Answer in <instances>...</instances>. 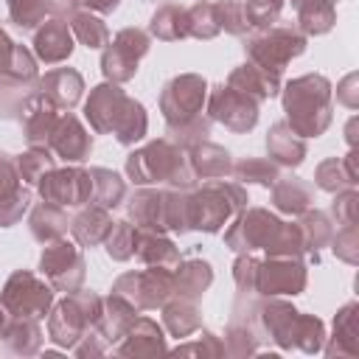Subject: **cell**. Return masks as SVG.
<instances>
[{
  "instance_id": "obj_34",
  "label": "cell",
  "mask_w": 359,
  "mask_h": 359,
  "mask_svg": "<svg viewBox=\"0 0 359 359\" xmlns=\"http://www.w3.org/2000/svg\"><path fill=\"white\" fill-rule=\"evenodd\" d=\"M151 34L160 39H180L188 36V14L180 6H163L154 17H151Z\"/></svg>"
},
{
  "instance_id": "obj_45",
  "label": "cell",
  "mask_w": 359,
  "mask_h": 359,
  "mask_svg": "<svg viewBox=\"0 0 359 359\" xmlns=\"http://www.w3.org/2000/svg\"><path fill=\"white\" fill-rule=\"evenodd\" d=\"M353 311H356V306H345V309L337 314V323H334V337H339V342H345V353H348V356L356 353V325H353Z\"/></svg>"
},
{
  "instance_id": "obj_17",
  "label": "cell",
  "mask_w": 359,
  "mask_h": 359,
  "mask_svg": "<svg viewBox=\"0 0 359 359\" xmlns=\"http://www.w3.org/2000/svg\"><path fill=\"white\" fill-rule=\"evenodd\" d=\"M123 342L115 348L123 356H149V353H160L165 351V339L163 331L154 320L149 317H135V323L126 328V334L121 337Z\"/></svg>"
},
{
  "instance_id": "obj_47",
  "label": "cell",
  "mask_w": 359,
  "mask_h": 359,
  "mask_svg": "<svg viewBox=\"0 0 359 359\" xmlns=\"http://www.w3.org/2000/svg\"><path fill=\"white\" fill-rule=\"evenodd\" d=\"M255 272H258V261L250 255H241L236 261V283L241 292H255Z\"/></svg>"
},
{
  "instance_id": "obj_48",
  "label": "cell",
  "mask_w": 359,
  "mask_h": 359,
  "mask_svg": "<svg viewBox=\"0 0 359 359\" xmlns=\"http://www.w3.org/2000/svg\"><path fill=\"white\" fill-rule=\"evenodd\" d=\"M334 213H337V219L342 222V227H345V224H356V191L342 194V196L334 202Z\"/></svg>"
},
{
  "instance_id": "obj_16",
  "label": "cell",
  "mask_w": 359,
  "mask_h": 359,
  "mask_svg": "<svg viewBox=\"0 0 359 359\" xmlns=\"http://www.w3.org/2000/svg\"><path fill=\"white\" fill-rule=\"evenodd\" d=\"M48 146H50L62 160H67V163H81V160L90 154L93 140H90V135H87V129L79 123V118L62 115V118H56V126H53V132H50V137H48Z\"/></svg>"
},
{
  "instance_id": "obj_40",
  "label": "cell",
  "mask_w": 359,
  "mask_h": 359,
  "mask_svg": "<svg viewBox=\"0 0 359 359\" xmlns=\"http://www.w3.org/2000/svg\"><path fill=\"white\" fill-rule=\"evenodd\" d=\"M297 227H300V233H303V247L306 250H320L328 238H331V227H328V219L323 216V213H303L300 216V222H297Z\"/></svg>"
},
{
  "instance_id": "obj_10",
  "label": "cell",
  "mask_w": 359,
  "mask_h": 359,
  "mask_svg": "<svg viewBox=\"0 0 359 359\" xmlns=\"http://www.w3.org/2000/svg\"><path fill=\"white\" fill-rule=\"evenodd\" d=\"M39 194L45 202L50 205H84L90 202L93 196V180H90V171H81V168H50L42 180H39Z\"/></svg>"
},
{
  "instance_id": "obj_36",
  "label": "cell",
  "mask_w": 359,
  "mask_h": 359,
  "mask_svg": "<svg viewBox=\"0 0 359 359\" xmlns=\"http://www.w3.org/2000/svg\"><path fill=\"white\" fill-rule=\"evenodd\" d=\"M297 345L303 348L306 353H314L323 348V323L317 317H306L297 311L294 317V325H292V334H289V348Z\"/></svg>"
},
{
  "instance_id": "obj_51",
  "label": "cell",
  "mask_w": 359,
  "mask_h": 359,
  "mask_svg": "<svg viewBox=\"0 0 359 359\" xmlns=\"http://www.w3.org/2000/svg\"><path fill=\"white\" fill-rule=\"evenodd\" d=\"M11 50H14V42L0 31V73L8 67V59H11Z\"/></svg>"
},
{
  "instance_id": "obj_49",
  "label": "cell",
  "mask_w": 359,
  "mask_h": 359,
  "mask_svg": "<svg viewBox=\"0 0 359 359\" xmlns=\"http://www.w3.org/2000/svg\"><path fill=\"white\" fill-rule=\"evenodd\" d=\"M339 236H342L345 241L337 238V241H334V250H337L345 261H353V238H356V227H353V224H345V230H342Z\"/></svg>"
},
{
  "instance_id": "obj_2",
  "label": "cell",
  "mask_w": 359,
  "mask_h": 359,
  "mask_svg": "<svg viewBox=\"0 0 359 359\" xmlns=\"http://www.w3.org/2000/svg\"><path fill=\"white\" fill-rule=\"evenodd\" d=\"M283 107L294 135L317 137L331 121V84L323 76H303L286 87Z\"/></svg>"
},
{
  "instance_id": "obj_29",
  "label": "cell",
  "mask_w": 359,
  "mask_h": 359,
  "mask_svg": "<svg viewBox=\"0 0 359 359\" xmlns=\"http://www.w3.org/2000/svg\"><path fill=\"white\" fill-rule=\"evenodd\" d=\"M109 227H112V222L107 216V208H98V205L90 208V210H84V213H79L73 219V236L84 247H95L98 241H104L107 233H109Z\"/></svg>"
},
{
  "instance_id": "obj_12",
  "label": "cell",
  "mask_w": 359,
  "mask_h": 359,
  "mask_svg": "<svg viewBox=\"0 0 359 359\" xmlns=\"http://www.w3.org/2000/svg\"><path fill=\"white\" fill-rule=\"evenodd\" d=\"M283 222H278L272 213L261 210V208H252L247 213H241L236 219V224L227 230V244L236 250V252H250V250H266L272 244V238L278 236Z\"/></svg>"
},
{
  "instance_id": "obj_5",
  "label": "cell",
  "mask_w": 359,
  "mask_h": 359,
  "mask_svg": "<svg viewBox=\"0 0 359 359\" xmlns=\"http://www.w3.org/2000/svg\"><path fill=\"white\" fill-rule=\"evenodd\" d=\"M101 309H104V300L95 297L93 292H70V297H65L50 314V323H48L50 339L59 342L62 348H73L90 328L98 325Z\"/></svg>"
},
{
  "instance_id": "obj_30",
  "label": "cell",
  "mask_w": 359,
  "mask_h": 359,
  "mask_svg": "<svg viewBox=\"0 0 359 359\" xmlns=\"http://www.w3.org/2000/svg\"><path fill=\"white\" fill-rule=\"evenodd\" d=\"M3 337H6L8 351L14 353H36L42 345V331L36 320H25V317H14V323L6 325Z\"/></svg>"
},
{
  "instance_id": "obj_7",
  "label": "cell",
  "mask_w": 359,
  "mask_h": 359,
  "mask_svg": "<svg viewBox=\"0 0 359 359\" xmlns=\"http://www.w3.org/2000/svg\"><path fill=\"white\" fill-rule=\"evenodd\" d=\"M53 303V292L36 280L31 272H14L0 294V306L11 317H25V320H42Z\"/></svg>"
},
{
  "instance_id": "obj_8",
  "label": "cell",
  "mask_w": 359,
  "mask_h": 359,
  "mask_svg": "<svg viewBox=\"0 0 359 359\" xmlns=\"http://www.w3.org/2000/svg\"><path fill=\"white\" fill-rule=\"evenodd\" d=\"M202 101H205V81L199 76L171 79L163 90V98H160L168 129H177V126H185V123L196 121L199 109H202Z\"/></svg>"
},
{
  "instance_id": "obj_22",
  "label": "cell",
  "mask_w": 359,
  "mask_h": 359,
  "mask_svg": "<svg viewBox=\"0 0 359 359\" xmlns=\"http://www.w3.org/2000/svg\"><path fill=\"white\" fill-rule=\"evenodd\" d=\"M188 163H191V171L194 177H202V180H213V177H224L230 171V154L213 143H194L188 146Z\"/></svg>"
},
{
  "instance_id": "obj_20",
  "label": "cell",
  "mask_w": 359,
  "mask_h": 359,
  "mask_svg": "<svg viewBox=\"0 0 359 359\" xmlns=\"http://www.w3.org/2000/svg\"><path fill=\"white\" fill-rule=\"evenodd\" d=\"M227 84L236 87L238 93L250 95L252 101H264V98L275 95L278 87H280L278 73H269V70H264V67H258V65H252V62H250V65H241L238 70H233Z\"/></svg>"
},
{
  "instance_id": "obj_19",
  "label": "cell",
  "mask_w": 359,
  "mask_h": 359,
  "mask_svg": "<svg viewBox=\"0 0 359 359\" xmlns=\"http://www.w3.org/2000/svg\"><path fill=\"white\" fill-rule=\"evenodd\" d=\"M56 107L42 95V93H36V95H31L28 101H25V107H22V126H25V137L36 146V143H48V137H50V132H53V126H56Z\"/></svg>"
},
{
  "instance_id": "obj_53",
  "label": "cell",
  "mask_w": 359,
  "mask_h": 359,
  "mask_svg": "<svg viewBox=\"0 0 359 359\" xmlns=\"http://www.w3.org/2000/svg\"><path fill=\"white\" fill-rule=\"evenodd\" d=\"M90 8H95V11H104V14H109V11H115L118 8V0H84Z\"/></svg>"
},
{
  "instance_id": "obj_44",
  "label": "cell",
  "mask_w": 359,
  "mask_h": 359,
  "mask_svg": "<svg viewBox=\"0 0 359 359\" xmlns=\"http://www.w3.org/2000/svg\"><path fill=\"white\" fill-rule=\"evenodd\" d=\"M28 202H31V194L25 188H20L17 194L0 199V227H11L14 222H20L25 208H28Z\"/></svg>"
},
{
  "instance_id": "obj_23",
  "label": "cell",
  "mask_w": 359,
  "mask_h": 359,
  "mask_svg": "<svg viewBox=\"0 0 359 359\" xmlns=\"http://www.w3.org/2000/svg\"><path fill=\"white\" fill-rule=\"evenodd\" d=\"M129 213L140 230H163L165 227V191H140L135 194Z\"/></svg>"
},
{
  "instance_id": "obj_13",
  "label": "cell",
  "mask_w": 359,
  "mask_h": 359,
  "mask_svg": "<svg viewBox=\"0 0 359 359\" xmlns=\"http://www.w3.org/2000/svg\"><path fill=\"white\" fill-rule=\"evenodd\" d=\"M283 0H227L219 3V22L230 34H247L275 22Z\"/></svg>"
},
{
  "instance_id": "obj_31",
  "label": "cell",
  "mask_w": 359,
  "mask_h": 359,
  "mask_svg": "<svg viewBox=\"0 0 359 359\" xmlns=\"http://www.w3.org/2000/svg\"><path fill=\"white\" fill-rule=\"evenodd\" d=\"M272 202H275V208H280L286 213H303L309 208V202H311V185H306L303 180L275 182Z\"/></svg>"
},
{
  "instance_id": "obj_33",
  "label": "cell",
  "mask_w": 359,
  "mask_h": 359,
  "mask_svg": "<svg viewBox=\"0 0 359 359\" xmlns=\"http://www.w3.org/2000/svg\"><path fill=\"white\" fill-rule=\"evenodd\" d=\"M93 180V196L90 202H95L98 208H115L123 199V182L118 174L107 171V168H93L90 171Z\"/></svg>"
},
{
  "instance_id": "obj_38",
  "label": "cell",
  "mask_w": 359,
  "mask_h": 359,
  "mask_svg": "<svg viewBox=\"0 0 359 359\" xmlns=\"http://www.w3.org/2000/svg\"><path fill=\"white\" fill-rule=\"evenodd\" d=\"M56 157L45 149V146H34L31 151H25L22 157H17V171H20V180L25 182H39L50 168H53Z\"/></svg>"
},
{
  "instance_id": "obj_14",
  "label": "cell",
  "mask_w": 359,
  "mask_h": 359,
  "mask_svg": "<svg viewBox=\"0 0 359 359\" xmlns=\"http://www.w3.org/2000/svg\"><path fill=\"white\" fill-rule=\"evenodd\" d=\"M306 286V269L297 258L272 255L266 264H258L255 292L261 294H297Z\"/></svg>"
},
{
  "instance_id": "obj_50",
  "label": "cell",
  "mask_w": 359,
  "mask_h": 359,
  "mask_svg": "<svg viewBox=\"0 0 359 359\" xmlns=\"http://www.w3.org/2000/svg\"><path fill=\"white\" fill-rule=\"evenodd\" d=\"M202 337H205L202 342H194V345H180L177 351H182V353H194V351H196V353H199V351H202V353H205V351H210V353H222V351H224L222 345H216V337H210V334H202Z\"/></svg>"
},
{
  "instance_id": "obj_52",
  "label": "cell",
  "mask_w": 359,
  "mask_h": 359,
  "mask_svg": "<svg viewBox=\"0 0 359 359\" xmlns=\"http://www.w3.org/2000/svg\"><path fill=\"white\" fill-rule=\"evenodd\" d=\"M76 8V0H48V11L53 14H70Z\"/></svg>"
},
{
  "instance_id": "obj_11",
  "label": "cell",
  "mask_w": 359,
  "mask_h": 359,
  "mask_svg": "<svg viewBox=\"0 0 359 359\" xmlns=\"http://www.w3.org/2000/svg\"><path fill=\"white\" fill-rule=\"evenodd\" d=\"M39 266L48 275L50 286L62 289V292H76L81 286V280H84V258H81V252L73 244L59 241V238L45 247V252L39 258Z\"/></svg>"
},
{
  "instance_id": "obj_43",
  "label": "cell",
  "mask_w": 359,
  "mask_h": 359,
  "mask_svg": "<svg viewBox=\"0 0 359 359\" xmlns=\"http://www.w3.org/2000/svg\"><path fill=\"white\" fill-rule=\"evenodd\" d=\"M317 185L325 188V191H339V188H353L356 180H351L345 171H342V160H325L320 168H317Z\"/></svg>"
},
{
  "instance_id": "obj_4",
  "label": "cell",
  "mask_w": 359,
  "mask_h": 359,
  "mask_svg": "<svg viewBox=\"0 0 359 359\" xmlns=\"http://www.w3.org/2000/svg\"><path fill=\"white\" fill-rule=\"evenodd\" d=\"M247 205V194L233 182H210L196 194H188V230L216 233L222 224Z\"/></svg>"
},
{
  "instance_id": "obj_26",
  "label": "cell",
  "mask_w": 359,
  "mask_h": 359,
  "mask_svg": "<svg viewBox=\"0 0 359 359\" xmlns=\"http://www.w3.org/2000/svg\"><path fill=\"white\" fill-rule=\"evenodd\" d=\"M31 233L39 241H45V244L62 238L67 233V216H65V210L59 205H50V202L36 205V210L31 213Z\"/></svg>"
},
{
  "instance_id": "obj_15",
  "label": "cell",
  "mask_w": 359,
  "mask_h": 359,
  "mask_svg": "<svg viewBox=\"0 0 359 359\" xmlns=\"http://www.w3.org/2000/svg\"><path fill=\"white\" fill-rule=\"evenodd\" d=\"M210 115L219 121V123H224L227 129H233V132H247V129H252L255 126V121H258V107H255V101L250 98V95H244V93H238L236 87H216L213 90V95H210Z\"/></svg>"
},
{
  "instance_id": "obj_35",
  "label": "cell",
  "mask_w": 359,
  "mask_h": 359,
  "mask_svg": "<svg viewBox=\"0 0 359 359\" xmlns=\"http://www.w3.org/2000/svg\"><path fill=\"white\" fill-rule=\"evenodd\" d=\"M188 14V34L194 36H202V39H210L222 31V22H219V3H196L194 8L185 11Z\"/></svg>"
},
{
  "instance_id": "obj_28",
  "label": "cell",
  "mask_w": 359,
  "mask_h": 359,
  "mask_svg": "<svg viewBox=\"0 0 359 359\" xmlns=\"http://www.w3.org/2000/svg\"><path fill=\"white\" fill-rule=\"evenodd\" d=\"M266 149H269V154H272L278 163H283V165H297V163L306 157V146H303V140L294 137V132L289 129V123L272 126V132H269V137H266Z\"/></svg>"
},
{
  "instance_id": "obj_9",
  "label": "cell",
  "mask_w": 359,
  "mask_h": 359,
  "mask_svg": "<svg viewBox=\"0 0 359 359\" xmlns=\"http://www.w3.org/2000/svg\"><path fill=\"white\" fill-rule=\"evenodd\" d=\"M149 50V36L137 28H123L112 42L109 48L104 50V59H101V70L107 79L112 81H126L135 76L137 70V62L140 56Z\"/></svg>"
},
{
  "instance_id": "obj_27",
  "label": "cell",
  "mask_w": 359,
  "mask_h": 359,
  "mask_svg": "<svg viewBox=\"0 0 359 359\" xmlns=\"http://www.w3.org/2000/svg\"><path fill=\"white\" fill-rule=\"evenodd\" d=\"M334 3L337 0H292L297 8V22L306 34H325L334 22Z\"/></svg>"
},
{
  "instance_id": "obj_41",
  "label": "cell",
  "mask_w": 359,
  "mask_h": 359,
  "mask_svg": "<svg viewBox=\"0 0 359 359\" xmlns=\"http://www.w3.org/2000/svg\"><path fill=\"white\" fill-rule=\"evenodd\" d=\"M233 174L241 180V182H258V185H275L280 177H278V168L269 163V160H255V157H250V160H241L236 168H233Z\"/></svg>"
},
{
  "instance_id": "obj_46",
  "label": "cell",
  "mask_w": 359,
  "mask_h": 359,
  "mask_svg": "<svg viewBox=\"0 0 359 359\" xmlns=\"http://www.w3.org/2000/svg\"><path fill=\"white\" fill-rule=\"evenodd\" d=\"M20 191V171H17V163L8 160V154L0 151V199L11 196Z\"/></svg>"
},
{
  "instance_id": "obj_32",
  "label": "cell",
  "mask_w": 359,
  "mask_h": 359,
  "mask_svg": "<svg viewBox=\"0 0 359 359\" xmlns=\"http://www.w3.org/2000/svg\"><path fill=\"white\" fill-rule=\"evenodd\" d=\"M163 317H165V325H168V331H171L174 337H188V334H194V331L202 325L194 300H185V297L168 303V306L163 309Z\"/></svg>"
},
{
  "instance_id": "obj_3",
  "label": "cell",
  "mask_w": 359,
  "mask_h": 359,
  "mask_svg": "<svg viewBox=\"0 0 359 359\" xmlns=\"http://www.w3.org/2000/svg\"><path fill=\"white\" fill-rule=\"evenodd\" d=\"M126 174L137 185H146V182H171V185L188 188L194 182L191 163H188L182 146L174 143V140H154L146 149L129 154Z\"/></svg>"
},
{
  "instance_id": "obj_24",
  "label": "cell",
  "mask_w": 359,
  "mask_h": 359,
  "mask_svg": "<svg viewBox=\"0 0 359 359\" xmlns=\"http://www.w3.org/2000/svg\"><path fill=\"white\" fill-rule=\"evenodd\" d=\"M135 255L140 261H146V264H157V266H168V269L180 264V252L168 238H163L154 230H140V227H137Z\"/></svg>"
},
{
  "instance_id": "obj_54",
  "label": "cell",
  "mask_w": 359,
  "mask_h": 359,
  "mask_svg": "<svg viewBox=\"0 0 359 359\" xmlns=\"http://www.w3.org/2000/svg\"><path fill=\"white\" fill-rule=\"evenodd\" d=\"M3 331H6V314H3V306H0V337H3Z\"/></svg>"
},
{
  "instance_id": "obj_39",
  "label": "cell",
  "mask_w": 359,
  "mask_h": 359,
  "mask_svg": "<svg viewBox=\"0 0 359 359\" xmlns=\"http://www.w3.org/2000/svg\"><path fill=\"white\" fill-rule=\"evenodd\" d=\"M70 31L87 45V48H101L109 42V31L107 25L93 17V14H73V22H70Z\"/></svg>"
},
{
  "instance_id": "obj_25",
  "label": "cell",
  "mask_w": 359,
  "mask_h": 359,
  "mask_svg": "<svg viewBox=\"0 0 359 359\" xmlns=\"http://www.w3.org/2000/svg\"><path fill=\"white\" fill-rule=\"evenodd\" d=\"M213 280L210 264L205 261H185L180 266V272H174V294L185 297V300H196Z\"/></svg>"
},
{
  "instance_id": "obj_21",
  "label": "cell",
  "mask_w": 359,
  "mask_h": 359,
  "mask_svg": "<svg viewBox=\"0 0 359 359\" xmlns=\"http://www.w3.org/2000/svg\"><path fill=\"white\" fill-rule=\"evenodd\" d=\"M39 87H42V95L53 107H67V109L79 101V95L84 90L81 76L76 70H70V67H56V70L45 73V79L39 81Z\"/></svg>"
},
{
  "instance_id": "obj_42",
  "label": "cell",
  "mask_w": 359,
  "mask_h": 359,
  "mask_svg": "<svg viewBox=\"0 0 359 359\" xmlns=\"http://www.w3.org/2000/svg\"><path fill=\"white\" fill-rule=\"evenodd\" d=\"M48 11V0H8V14L20 28H34L42 22Z\"/></svg>"
},
{
  "instance_id": "obj_1",
  "label": "cell",
  "mask_w": 359,
  "mask_h": 359,
  "mask_svg": "<svg viewBox=\"0 0 359 359\" xmlns=\"http://www.w3.org/2000/svg\"><path fill=\"white\" fill-rule=\"evenodd\" d=\"M84 115L95 132H112L123 146H129L146 135L143 107L137 101L126 98L123 90L115 84L95 87L84 104Z\"/></svg>"
},
{
  "instance_id": "obj_18",
  "label": "cell",
  "mask_w": 359,
  "mask_h": 359,
  "mask_svg": "<svg viewBox=\"0 0 359 359\" xmlns=\"http://www.w3.org/2000/svg\"><path fill=\"white\" fill-rule=\"evenodd\" d=\"M34 50L36 56L45 62V65H56V62H65L73 50V34H70V25L62 22V20H48L36 36H34Z\"/></svg>"
},
{
  "instance_id": "obj_37",
  "label": "cell",
  "mask_w": 359,
  "mask_h": 359,
  "mask_svg": "<svg viewBox=\"0 0 359 359\" xmlns=\"http://www.w3.org/2000/svg\"><path fill=\"white\" fill-rule=\"evenodd\" d=\"M107 252L115 261H126L135 255V244H137V227L129 222H112L109 233H107Z\"/></svg>"
},
{
  "instance_id": "obj_6",
  "label": "cell",
  "mask_w": 359,
  "mask_h": 359,
  "mask_svg": "<svg viewBox=\"0 0 359 359\" xmlns=\"http://www.w3.org/2000/svg\"><path fill=\"white\" fill-rule=\"evenodd\" d=\"M247 53L252 59V65L269 70V73H278L286 67L289 59H294L297 53H303L306 48V36L297 31V28H269L266 34H258L252 39H247Z\"/></svg>"
}]
</instances>
